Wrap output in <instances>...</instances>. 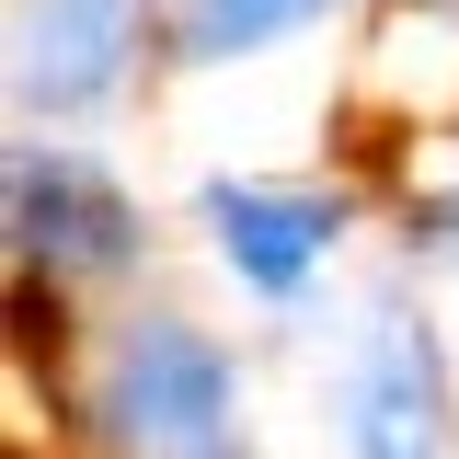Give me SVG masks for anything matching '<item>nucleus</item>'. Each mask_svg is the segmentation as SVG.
Returning a JSON list of instances; mask_svg holds the SVG:
<instances>
[{
	"label": "nucleus",
	"mask_w": 459,
	"mask_h": 459,
	"mask_svg": "<svg viewBox=\"0 0 459 459\" xmlns=\"http://www.w3.org/2000/svg\"><path fill=\"white\" fill-rule=\"evenodd\" d=\"M104 413L115 459H253L241 437V368L195 322H126L104 344Z\"/></svg>",
	"instance_id": "f257e3e1"
},
{
	"label": "nucleus",
	"mask_w": 459,
	"mask_h": 459,
	"mask_svg": "<svg viewBox=\"0 0 459 459\" xmlns=\"http://www.w3.org/2000/svg\"><path fill=\"white\" fill-rule=\"evenodd\" d=\"M344 459H448V368L413 310H368L344 356Z\"/></svg>",
	"instance_id": "f03ea898"
},
{
	"label": "nucleus",
	"mask_w": 459,
	"mask_h": 459,
	"mask_svg": "<svg viewBox=\"0 0 459 459\" xmlns=\"http://www.w3.org/2000/svg\"><path fill=\"white\" fill-rule=\"evenodd\" d=\"M138 0H12V92L47 115H81L126 81Z\"/></svg>",
	"instance_id": "7ed1b4c3"
},
{
	"label": "nucleus",
	"mask_w": 459,
	"mask_h": 459,
	"mask_svg": "<svg viewBox=\"0 0 459 459\" xmlns=\"http://www.w3.org/2000/svg\"><path fill=\"white\" fill-rule=\"evenodd\" d=\"M195 219L219 241V264L241 287H264V299H299L322 276V253H333V207L322 195H276V184H207Z\"/></svg>",
	"instance_id": "20e7f679"
},
{
	"label": "nucleus",
	"mask_w": 459,
	"mask_h": 459,
	"mask_svg": "<svg viewBox=\"0 0 459 459\" xmlns=\"http://www.w3.org/2000/svg\"><path fill=\"white\" fill-rule=\"evenodd\" d=\"M12 219H23V253H47V264H81V276H104L138 253V219H126V195H115L92 161H69V150H23L12 161Z\"/></svg>",
	"instance_id": "39448f33"
},
{
	"label": "nucleus",
	"mask_w": 459,
	"mask_h": 459,
	"mask_svg": "<svg viewBox=\"0 0 459 459\" xmlns=\"http://www.w3.org/2000/svg\"><path fill=\"white\" fill-rule=\"evenodd\" d=\"M310 12H333V0H184L172 12V47L184 57H241L264 35H287V23H310Z\"/></svg>",
	"instance_id": "423d86ee"
},
{
	"label": "nucleus",
	"mask_w": 459,
	"mask_h": 459,
	"mask_svg": "<svg viewBox=\"0 0 459 459\" xmlns=\"http://www.w3.org/2000/svg\"><path fill=\"white\" fill-rule=\"evenodd\" d=\"M437 241H448V253H459V195H448V219H437Z\"/></svg>",
	"instance_id": "0eeeda50"
}]
</instances>
